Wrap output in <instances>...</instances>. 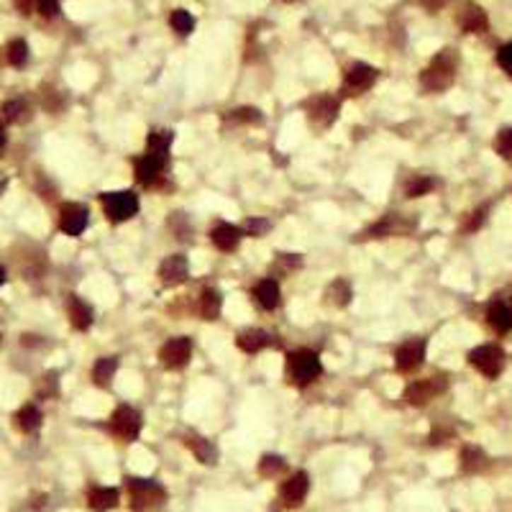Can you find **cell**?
Instances as JSON below:
<instances>
[{
	"label": "cell",
	"mask_w": 512,
	"mask_h": 512,
	"mask_svg": "<svg viewBox=\"0 0 512 512\" xmlns=\"http://www.w3.org/2000/svg\"><path fill=\"white\" fill-rule=\"evenodd\" d=\"M159 359H162V364L172 371L185 369V366L190 364V359H192V341L185 336L169 338L167 344L162 346V351H159Z\"/></svg>",
	"instance_id": "8fae6325"
},
{
	"label": "cell",
	"mask_w": 512,
	"mask_h": 512,
	"mask_svg": "<svg viewBox=\"0 0 512 512\" xmlns=\"http://www.w3.org/2000/svg\"><path fill=\"white\" fill-rule=\"evenodd\" d=\"M67 315H69V323H72L74 330H88L95 320L93 308H90L80 295L67 297Z\"/></svg>",
	"instance_id": "d6986e66"
},
{
	"label": "cell",
	"mask_w": 512,
	"mask_h": 512,
	"mask_svg": "<svg viewBox=\"0 0 512 512\" xmlns=\"http://www.w3.org/2000/svg\"><path fill=\"white\" fill-rule=\"evenodd\" d=\"M305 115H308V121H310L313 128H328L336 123L338 118V110H341V100H338L336 95H313L310 100H305Z\"/></svg>",
	"instance_id": "8992f818"
},
{
	"label": "cell",
	"mask_w": 512,
	"mask_h": 512,
	"mask_svg": "<svg viewBox=\"0 0 512 512\" xmlns=\"http://www.w3.org/2000/svg\"><path fill=\"white\" fill-rule=\"evenodd\" d=\"M126 487H128V494H131V507L139 512L154 510V507L167 502V489H164L159 482H151V479H141V477H128Z\"/></svg>",
	"instance_id": "277c9868"
},
{
	"label": "cell",
	"mask_w": 512,
	"mask_h": 512,
	"mask_svg": "<svg viewBox=\"0 0 512 512\" xmlns=\"http://www.w3.org/2000/svg\"><path fill=\"white\" fill-rule=\"evenodd\" d=\"M13 3H16V8H18L23 16L34 13V11H36V0H13Z\"/></svg>",
	"instance_id": "ee69618b"
},
{
	"label": "cell",
	"mask_w": 512,
	"mask_h": 512,
	"mask_svg": "<svg viewBox=\"0 0 512 512\" xmlns=\"http://www.w3.org/2000/svg\"><path fill=\"white\" fill-rule=\"evenodd\" d=\"M458 26H461L464 34H482V31H487L489 21H487V13L479 6H466L458 13Z\"/></svg>",
	"instance_id": "7402d4cb"
},
{
	"label": "cell",
	"mask_w": 512,
	"mask_h": 512,
	"mask_svg": "<svg viewBox=\"0 0 512 512\" xmlns=\"http://www.w3.org/2000/svg\"><path fill=\"white\" fill-rule=\"evenodd\" d=\"M226 123H231V126H254V123H262V110L233 108L226 113Z\"/></svg>",
	"instance_id": "4dcf8cb0"
},
{
	"label": "cell",
	"mask_w": 512,
	"mask_h": 512,
	"mask_svg": "<svg viewBox=\"0 0 512 512\" xmlns=\"http://www.w3.org/2000/svg\"><path fill=\"white\" fill-rule=\"evenodd\" d=\"M323 374L320 356L310 349H297L287 356V379L295 387H308Z\"/></svg>",
	"instance_id": "3957f363"
},
{
	"label": "cell",
	"mask_w": 512,
	"mask_h": 512,
	"mask_svg": "<svg viewBox=\"0 0 512 512\" xmlns=\"http://www.w3.org/2000/svg\"><path fill=\"white\" fill-rule=\"evenodd\" d=\"M90 213L80 202H64L59 208V231L67 236H82L88 228Z\"/></svg>",
	"instance_id": "4fadbf2b"
},
{
	"label": "cell",
	"mask_w": 512,
	"mask_h": 512,
	"mask_svg": "<svg viewBox=\"0 0 512 512\" xmlns=\"http://www.w3.org/2000/svg\"><path fill=\"white\" fill-rule=\"evenodd\" d=\"M497 64L512 77V41L510 44H505V47L497 52Z\"/></svg>",
	"instance_id": "7bdbcfd3"
},
{
	"label": "cell",
	"mask_w": 512,
	"mask_h": 512,
	"mask_svg": "<svg viewBox=\"0 0 512 512\" xmlns=\"http://www.w3.org/2000/svg\"><path fill=\"white\" fill-rule=\"evenodd\" d=\"M487 210H489V208H487V205H482V208H479V210H474L472 216L466 218L464 231H479V228H482V223L487 221Z\"/></svg>",
	"instance_id": "60d3db41"
},
{
	"label": "cell",
	"mask_w": 512,
	"mask_h": 512,
	"mask_svg": "<svg viewBox=\"0 0 512 512\" xmlns=\"http://www.w3.org/2000/svg\"><path fill=\"white\" fill-rule=\"evenodd\" d=\"M497 154L505 156V159H512V128H502L497 136Z\"/></svg>",
	"instance_id": "ab89813d"
},
{
	"label": "cell",
	"mask_w": 512,
	"mask_h": 512,
	"mask_svg": "<svg viewBox=\"0 0 512 512\" xmlns=\"http://www.w3.org/2000/svg\"><path fill=\"white\" fill-rule=\"evenodd\" d=\"M16 428L21 433H34L41 428V410L36 405H23L18 412H16Z\"/></svg>",
	"instance_id": "83f0119b"
},
{
	"label": "cell",
	"mask_w": 512,
	"mask_h": 512,
	"mask_svg": "<svg viewBox=\"0 0 512 512\" xmlns=\"http://www.w3.org/2000/svg\"><path fill=\"white\" fill-rule=\"evenodd\" d=\"M190 277V264L182 254H169L162 264H159V279L164 287H177V284L187 282Z\"/></svg>",
	"instance_id": "9a60e30c"
},
{
	"label": "cell",
	"mask_w": 512,
	"mask_h": 512,
	"mask_svg": "<svg viewBox=\"0 0 512 512\" xmlns=\"http://www.w3.org/2000/svg\"><path fill=\"white\" fill-rule=\"evenodd\" d=\"M308 489H310V479H308V474L297 472L282 484V489H279V497H282L284 507H297L305 499Z\"/></svg>",
	"instance_id": "ac0fdd59"
},
{
	"label": "cell",
	"mask_w": 512,
	"mask_h": 512,
	"mask_svg": "<svg viewBox=\"0 0 512 512\" xmlns=\"http://www.w3.org/2000/svg\"><path fill=\"white\" fill-rule=\"evenodd\" d=\"M0 115L6 123H26L31 118V105L26 98H13L0 105Z\"/></svg>",
	"instance_id": "cb8c5ba5"
},
{
	"label": "cell",
	"mask_w": 512,
	"mask_h": 512,
	"mask_svg": "<svg viewBox=\"0 0 512 512\" xmlns=\"http://www.w3.org/2000/svg\"><path fill=\"white\" fill-rule=\"evenodd\" d=\"M57 395H59V377H57V374H47V377L41 379L39 397H44V400H54Z\"/></svg>",
	"instance_id": "f35d334b"
},
{
	"label": "cell",
	"mask_w": 512,
	"mask_h": 512,
	"mask_svg": "<svg viewBox=\"0 0 512 512\" xmlns=\"http://www.w3.org/2000/svg\"><path fill=\"white\" fill-rule=\"evenodd\" d=\"M425 359V341L423 338H410V341H405L397 351H395V369L400 374H410L415 371L420 364H423Z\"/></svg>",
	"instance_id": "5bb4252c"
},
{
	"label": "cell",
	"mask_w": 512,
	"mask_h": 512,
	"mask_svg": "<svg viewBox=\"0 0 512 512\" xmlns=\"http://www.w3.org/2000/svg\"><path fill=\"white\" fill-rule=\"evenodd\" d=\"M351 297H354V290H351V282L349 279H333L328 284V290H325V300H328L333 308H346L351 303Z\"/></svg>",
	"instance_id": "4316f807"
},
{
	"label": "cell",
	"mask_w": 512,
	"mask_h": 512,
	"mask_svg": "<svg viewBox=\"0 0 512 512\" xmlns=\"http://www.w3.org/2000/svg\"><path fill=\"white\" fill-rule=\"evenodd\" d=\"M36 11L44 18H57L59 16V0H36Z\"/></svg>",
	"instance_id": "b9f144b4"
},
{
	"label": "cell",
	"mask_w": 512,
	"mask_h": 512,
	"mask_svg": "<svg viewBox=\"0 0 512 512\" xmlns=\"http://www.w3.org/2000/svg\"><path fill=\"white\" fill-rule=\"evenodd\" d=\"M272 231V223L267 221V218H251V221H246V226H243V233L251 238H262L267 236Z\"/></svg>",
	"instance_id": "74e56055"
},
{
	"label": "cell",
	"mask_w": 512,
	"mask_h": 512,
	"mask_svg": "<svg viewBox=\"0 0 512 512\" xmlns=\"http://www.w3.org/2000/svg\"><path fill=\"white\" fill-rule=\"evenodd\" d=\"M456 67H458V57L453 49H443L441 54H436L431 59V64L420 72V85L428 93H441V90L451 88L453 80H456Z\"/></svg>",
	"instance_id": "7a4b0ae2"
},
{
	"label": "cell",
	"mask_w": 512,
	"mask_h": 512,
	"mask_svg": "<svg viewBox=\"0 0 512 512\" xmlns=\"http://www.w3.org/2000/svg\"><path fill=\"white\" fill-rule=\"evenodd\" d=\"M115 371H118V356H103L95 361L90 377H93V384H98V387H108L110 379L115 377Z\"/></svg>",
	"instance_id": "484cf974"
},
{
	"label": "cell",
	"mask_w": 512,
	"mask_h": 512,
	"mask_svg": "<svg viewBox=\"0 0 512 512\" xmlns=\"http://www.w3.org/2000/svg\"><path fill=\"white\" fill-rule=\"evenodd\" d=\"M88 505L95 512H108L118 505V489L113 487H95L93 492L88 494Z\"/></svg>",
	"instance_id": "d4e9b609"
},
{
	"label": "cell",
	"mask_w": 512,
	"mask_h": 512,
	"mask_svg": "<svg viewBox=\"0 0 512 512\" xmlns=\"http://www.w3.org/2000/svg\"><path fill=\"white\" fill-rule=\"evenodd\" d=\"M0 190H3V182H0Z\"/></svg>",
	"instance_id": "c3c4849f"
},
{
	"label": "cell",
	"mask_w": 512,
	"mask_h": 512,
	"mask_svg": "<svg viewBox=\"0 0 512 512\" xmlns=\"http://www.w3.org/2000/svg\"><path fill=\"white\" fill-rule=\"evenodd\" d=\"M103 213L110 223H126L139 213V195L134 190H118V192H103L100 195Z\"/></svg>",
	"instance_id": "5b68a950"
},
{
	"label": "cell",
	"mask_w": 512,
	"mask_h": 512,
	"mask_svg": "<svg viewBox=\"0 0 512 512\" xmlns=\"http://www.w3.org/2000/svg\"><path fill=\"white\" fill-rule=\"evenodd\" d=\"M433 187H436V180H433V177L415 175L405 182V195L407 197H423V195H428Z\"/></svg>",
	"instance_id": "1f68e13d"
},
{
	"label": "cell",
	"mask_w": 512,
	"mask_h": 512,
	"mask_svg": "<svg viewBox=\"0 0 512 512\" xmlns=\"http://www.w3.org/2000/svg\"><path fill=\"white\" fill-rule=\"evenodd\" d=\"M169 23H172V28H175L180 36H187L192 28H195V18H192V13L190 11H185V8H177V11H172V16H169Z\"/></svg>",
	"instance_id": "836d02e7"
},
{
	"label": "cell",
	"mask_w": 512,
	"mask_h": 512,
	"mask_svg": "<svg viewBox=\"0 0 512 512\" xmlns=\"http://www.w3.org/2000/svg\"><path fill=\"white\" fill-rule=\"evenodd\" d=\"M420 3H423V6L428 8L431 13H436L438 8H443V6H446V0H420Z\"/></svg>",
	"instance_id": "f6af8a7d"
},
{
	"label": "cell",
	"mask_w": 512,
	"mask_h": 512,
	"mask_svg": "<svg viewBox=\"0 0 512 512\" xmlns=\"http://www.w3.org/2000/svg\"><path fill=\"white\" fill-rule=\"evenodd\" d=\"M223 310V297L218 290L213 287H205L197 297V313H200L202 320H216Z\"/></svg>",
	"instance_id": "603a6c76"
},
{
	"label": "cell",
	"mask_w": 512,
	"mask_h": 512,
	"mask_svg": "<svg viewBox=\"0 0 512 512\" xmlns=\"http://www.w3.org/2000/svg\"><path fill=\"white\" fill-rule=\"evenodd\" d=\"M287 469V461H284L282 456H264L262 461H259V474L262 477H267V479H277L279 474Z\"/></svg>",
	"instance_id": "e575fe53"
},
{
	"label": "cell",
	"mask_w": 512,
	"mask_h": 512,
	"mask_svg": "<svg viewBox=\"0 0 512 512\" xmlns=\"http://www.w3.org/2000/svg\"><path fill=\"white\" fill-rule=\"evenodd\" d=\"M487 466V456L482 448H477V446H466L464 451H461V469L469 474L474 472H482Z\"/></svg>",
	"instance_id": "f546056e"
},
{
	"label": "cell",
	"mask_w": 512,
	"mask_h": 512,
	"mask_svg": "<svg viewBox=\"0 0 512 512\" xmlns=\"http://www.w3.org/2000/svg\"><path fill=\"white\" fill-rule=\"evenodd\" d=\"M241 228H236L233 223H216L213 228H210V241H213V246H216L218 251H223V254H231V251L238 249V243H241Z\"/></svg>",
	"instance_id": "2e32d148"
},
{
	"label": "cell",
	"mask_w": 512,
	"mask_h": 512,
	"mask_svg": "<svg viewBox=\"0 0 512 512\" xmlns=\"http://www.w3.org/2000/svg\"><path fill=\"white\" fill-rule=\"evenodd\" d=\"M3 282H6V269L0 267V287H3Z\"/></svg>",
	"instance_id": "7dc6e473"
},
{
	"label": "cell",
	"mask_w": 512,
	"mask_h": 512,
	"mask_svg": "<svg viewBox=\"0 0 512 512\" xmlns=\"http://www.w3.org/2000/svg\"><path fill=\"white\" fill-rule=\"evenodd\" d=\"M175 144V134L169 128H154L149 131L146 151L134 162V180L141 187L154 190L162 187L169 169V151Z\"/></svg>",
	"instance_id": "6da1fadb"
},
{
	"label": "cell",
	"mask_w": 512,
	"mask_h": 512,
	"mask_svg": "<svg viewBox=\"0 0 512 512\" xmlns=\"http://www.w3.org/2000/svg\"><path fill=\"white\" fill-rule=\"evenodd\" d=\"M446 390V379L441 377H431V379H418V382L407 384L405 390V402L412 405V407H423L431 400H436L441 392Z\"/></svg>",
	"instance_id": "30bf717a"
},
{
	"label": "cell",
	"mask_w": 512,
	"mask_h": 512,
	"mask_svg": "<svg viewBox=\"0 0 512 512\" xmlns=\"http://www.w3.org/2000/svg\"><path fill=\"white\" fill-rule=\"evenodd\" d=\"M274 267L279 269V274H292L303 267V256L300 254H277Z\"/></svg>",
	"instance_id": "d590c367"
},
{
	"label": "cell",
	"mask_w": 512,
	"mask_h": 512,
	"mask_svg": "<svg viewBox=\"0 0 512 512\" xmlns=\"http://www.w3.org/2000/svg\"><path fill=\"white\" fill-rule=\"evenodd\" d=\"M269 341H272L269 333L262 328H246L236 336V346L243 354H259V351H264L269 346Z\"/></svg>",
	"instance_id": "44dd1931"
},
{
	"label": "cell",
	"mask_w": 512,
	"mask_h": 512,
	"mask_svg": "<svg viewBox=\"0 0 512 512\" xmlns=\"http://www.w3.org/2000/svg\"><path fill=\"white\" fill-rule=\"evenodd\" d=\"M6 62L11 67H23L28 62V44L23 39H13L6 47Z\"/></svg>",
	"instance_id": "d6a6232c"
},
{
	"label": "cell",
	"mask_w": 512,
	"mask_h": 512,
	"mask_svg": "<svg viewBox=\"0 0 512 512\" xmlns=\"http://www.w3.org/2000/svg\"><path fill=\"white\" fill-rule=\"evenodd\" d=\"M379 72L371 64L366 62H356V64H351L346 69V77H344V90L349 95H361L366 90L374 88V82H377Z\"/></svg>",
	"instance_id": "7c38bea8"
},
{
	"label": "cell",
	"mask_w": 512,
	"mask_h": 512,
	"mask_svg": "<svg viewBox=\"0 0 512 512\" xmlns=\"http://www.w3.org/2000/svg\"><path fill=\"white\" fill-rule=\"evenodd\" d=\"M41 105H44L49 113H59V110L64 108V95L54 88H44V93H41Z\"/></svg>",
	"instance_id": "8d00e7d4"
},
{
	"label": "cell",
	"mask_w": 512,
	"mask_h": 512,
	"mask_svg": "<svg viewBox=\"0 0 512 512\" xmlns=\"http://www.w3.org/2000/svg\"><path fill=\"white\" fill-rule=\"evenodd\" d=\"M251 297H254V303L259 305L262 310L272 313L279 308V303H282V290H279L277 279L267 277V279H262V282H256L254 287H251Z\"/></svg>",
	"instance_id": "e0dca14e"
},
{
	"label": "cell",
	"mask_w": 512,
	"mask_h": 512,
	"mask_svg": "<svg viewBox=\"0 0 512 512\" xmlns=\"http://www.w3.org/2000/svg\"><path fill=\"white\" fill-rule=\"evenodd\" d=\"M187 446H190V451H192V456H195L197 461H202V464H216L218 451H216V446L210 443L208 438H202V436H190Z\"/></svg>",
	"instance_id": "f1b7e54d"
},
{
	"label": "cell",
	"mask_w": 512,
	"mask_h": 512,
	"mask_svg": "<svg viewBox=\"0 0 512 512\" xmlns=\"http://www.w3.org/2000/svg\"><path fill=\"white\" fill-rule=\"evenodd\" d=\"M0 338H3V336H0Z\"/></svg>",
	"instance_id": "681fc988"
},
{
	"label": "cell",
	"mask_w": 512,
	"mask_h": 512,
	"mask_svg": "<svg viewBox=\"0 0 512 512\" xmlns=\"http://www.w3.org/2000/svg\"><path fill=\"white\" fill-rule=\"evenodd\" d=\"M110 433H113L115 438L126 441V443H131V441L139 438V433H141V412L134 410L131 405H121V407H115L113 412H110Z\"/></svg>",
	"instance_id": "52a82bcc"
},
{
	"label": "cell",
	"mask_w": 512,
	"mask_h": 512,
	"mask_svg": "<svg viewBox=\"0 0 512 512\" xmlns=\"http://www.w3.org/2000/svg\"><path fill=\"white\" fill-rule=\"evenodd\" d=\"M410 231H415V218L400 216V213H387L377 223H371L364 233H359L361 238H390V236H407Z\"/></svg>",
	"instance_id": "9c48e42d"
},
{
	"label": "cell",
	"mask_w": 512,
	"mask_h": 512,
	"mask_svg": "<svg viewBox=\"0 0 512 512\" xmlns=\"http://www.w3.org/2000/svg\"><path fill=\"white\" fill-rule=\"evenodd\" d=\"M6 144H8V136H6V128L0 126V151L6 149Z\"/></svg>",
	"instance_id": "bcb514c9"
},
{
	"label": "cell",
	"mask_w": 512,
	"mask_h": 512,
	"mask_svg": "<svg viewBox=\"0 0 512 512\" xmlns=\"http://www.w3.org/2000/svg\"><path fill=\"white\" fill-rule=\"evenodd\" d=\"M487 323L497 333H510L512 330V303L510 300H494L487 310Z\"/></svg>",
	"instance_id": "ffe728a7"
},
{
	"label": "cell",
	"mask_w": 512,
	"mask_h": 512,
	"mask_svg": "<svg viewBox=\"0 0 512 512\" xmlns=\"http://www.w3.org/2000/svg\"><path fill=\"white\" fill-rule=\"evenodd\" d=\"M469 364L487 379H497L505 369V351L494 344L477 346L474 351H469Z\"/></svg>",
	"instance_id": "ba28073f"
}]
</instances>
